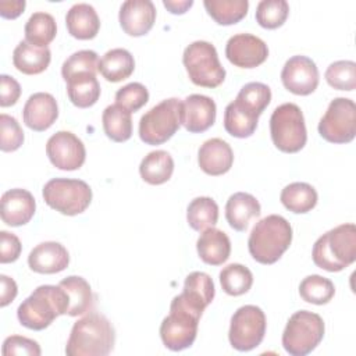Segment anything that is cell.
<instances>
[{
	"label": "cell",
	"mask_w": 356,
	"mask_h": 356,
	"mask_svg": "<svg viewBox=\"0 0 356 356\" xmlns=\"http://www.w3.org/2000/svg\"><path fill=\"white\" fill-rule=\"evenodd\" d=\"M115 343V331L106 316L89 312L74 323L65 345L67 356H106Z\"/></svg>",
	"instance_id": "1"
},
{
	"label": "cell",
	"mask_w": 356,
	"mask_h": 356,
	"mask_svg": "<svg viewBox=\"0 0 356 356\" xmlns=\"http://www.w3.org/2000/svg\"><path fill=\"white\" fill-rule=\"evenodd\" d=\"M292 242V227L286 218L270 214L252 228L248 239L250 256L260 264H274Z\"/></svg>",
	"instance_id": "2"
},
{
	"label": "cell",
	"mask_w": 356,
	"mask_h": 356,
	"mask_svg": "<svg viewBox=\"0 0 356 356\" xmlns=\"http://www.w3.org/2000/svg\"><path fill=\"white\" fill-rule=\"evenodd\" d=\"M313 263L330 273H338L356 260V227L341 224L323 234L313 245Z\"/></svg>",
	"instance_id": "3"
},
{
	"label": "cell",
	"mask_w": 356,
	"mask_h": 356,
	"mask_svg": "<svg viewBox=\"0 0 356 356\" xmlns=\"http://www.w3.org/2000/svg\"><path fill=\"white\" fill-rule=\"evenodd\" d=\"M68 305V296L60 285H40L18 306L17 317L24 327L42 331L58 316L67 314Z\"/></svg>",
	"instance_id": "4"
},
{
	"label": "cell",
	"mask_w": 356,
	"mask_h": 356,
	"mask_svg": "<svg viewBox=\"0 0 356 356\" xmlns=\"http://www.w3.org/2000/svg\"><path fill=\"white\" fill-rule=\"evenodd\" d=\"M324 331L320 314L309 310L295 312L284 328L282 346L291 356H306L320 345Z\"/></svg>",
	"instance_id": "5"
},
{
	"label": "cell",
	"mask_w": 356,
	"mask_h": 356,
	"mask_svg": "<svg viewBox=\"0 0 356 356\" xmlns=\"http://www.w3.org/2000/svg\"><path fill=\"white\" fill-rule=\"evenodd\" d=\"M270 134L274 146L284 153H298L307 142L305 117L295 103H284L270 117Z\"/></svg>",
	"instance_id": "6"
},
{
	"label": "cell",
	"mask_w": 356,
	"mask_h": 356,
	"mask_svg": "<svg viewBox=\"0 0 356 356\" xmlns=\"http://www.w3.org/2000/svg\"><path fill=\"white\" fill-rule=\"evenodd\" d=\"M182 124V102L170 97L149 111L139 121V138L146 145L157 146L174 136Z\"/></svg>",
	"instance_id": "7"
},
{
	"label": "cell",
	"mask_w": 356,
	"mask_h": 356,
	"mask_svg": "<svg viewBox=\"0 0 356 356\" xmlns=\"http://www.w3.org/2000/svg\"><path fill=\"white\" fill-rule=\"evenodd\" d=\"M184 67L192 83L203 88H217L225 79V70L220 63L216 47L206 40H195L185 47Z\"/></svg>",
	"instance_id": "8"
},
{
	"label": "cell",
	"mask_w": 356,
	"mask_h": 356,
	"mask_svg": "<svg viewBox=\"0 0 356 356\" xmlns=\"http://www.w3.org/2000/svg\"><path fill=\"white\" fill-rule=\"evenodd\" d=\"M42 195L49 207L64 216L81 214L92 202V189L82 179L53 178L44 184Z\"/></svg>",
	"instance_id": "9"
},
{
	"label": "cell",
	"mask_w": 356,
	"mask_h": 356,
	"mask_svg": "<svg viewBox=\"0 0 356 356\" xmlns=\"http://www.w3.org/2000/svg\"><path fill=\"white\" fill-rule=\"evenodd\" d=\"M266 327V314L259 306H241L231 317L228 331L231 346L239 352H249L257 348L264 338Z\"/></svg>",
	"instance_id": "10"
},
{
	"label": "cell",
	"mask_w": 356,
	"mask_h": 356,
	"mask_svg": "<svg viewBox=\"0 0 356 356\" xmlns=\"http://www.w3.org/2000/svg\"><path fill=\"white\" fill-rule=\"evenodd\" d=\"M199 320L200 316L172 299L170 314L160 324V338L164 346L174 352L192 346L196 339Z\"/></svg>",
	"instance_id": "11"
},
{
	"label": "cell",
	"mask_w": 356,
	"mask_h": 356,
	"mask_svg": "<svg viewBox=\"0 0 356 356\" xmlns=\"http://www.w3.org/2000/svg\"><path fill=\"white\" fill-rule=\"evenodd\" d=\"M318 134L330 143H349L356 136V104L348 97H335L318 122Z\"/></svg>",
	"instance_id": "12"
},
{
	"label": "cell",
	"mask_w": 356,
	"mask_h": 356,
	"mask_svg": "<svg viewBox=\"0 0 356 356\" xmlns=\"http://www.w3.org/2000/svg\"><path fill=\"white\" fill-rule=\"evenodd\" d=\"M46 154L50 163L64 171H74L83 165L86 149L83 142L70 131H58L46 143Z\"/></svg>",
	"instance_id": "13"
},
{
	"label": "cell",
	"mask_w": 356,
	"mask_h": 356,
	"mask_svg": "<svg viewBox=\"0 0 356 356\" xmlns=\"http://www.w3.org/2000/svg\"><path fill=\"white\" fill-rule=\"evenodd\" d=\"M281 81L286 90L298 96L313 93L320 81L316 63L306 56H293L282 67Z\"/></svg>",
	"instance_id": "14"
},
{
	"label": "cell",
	"mask_w": 356,
	"mask_h": 356,
	"mask_svg": "<svg viewBox=\"0 0 356 356\" xmlns=\"http://www.w3.org/2000/svg\"><path fill=\"white\" fill-rule=\"evenodd\" d=\"M225 56L239 68H256L268 57V47L263 39L252 33H236L225 44Z\"/></svg>",
	"instance_id": "15"
},
{
	"label": "cell",
	"mask_w": 356,
	"mask_h": 356,
	"mask_svg": "<svg viewBox=\"0 0 356 356\" xmlns=\"http://www.w3.org/2000/svg\"><path fill=\"white\" fill-rule=\"evenodd\" d=\"M216 295L211 277L203 271L191 273L184 282V291L174 299L202 317L204 309L213 302Z\"/></svg>",
	"instance_id": "16"
},
{
	"label": "cell",
	"mask_w": 356,
	"mask_h": 356,
	"mask_svg": "<svg viewBox=\"0 0 356 356\" xmlns=\"http://www.w3.org/2000/svg\"><path fill=\"white\" fill-rule=\"evenodd\" d=\"M156 14V7L150 0H127L120 8L118 21L127 35L138 38L153 28Z\"/></svg>",
	"instance_id": "17"
},
{
	"label": "cell",
	"mask_w": 356,
	"mask_h": 356,
	"mask_svg": "<svg viewBox=\"0 0 356 356\" xmlns=\"http://www.w3.org/2000/svg\"><path fill=\"white\" fill-rule=\"evenodd\" d=\"M217 107L211 97L193 93L182 102V125L191 134H200L213 127Z\"/></svg>",
	"instance_id": "18"
},
{
	"label": "cell",
	"mask_w": 356,
	"mask_h": 356,
	"mask_svg": "<svg viewBox=\"0 0 356 356\" xmlns=\"http://www.w3.org/2000/svg\"><path fill=\"white\" fill-rule=\"evenodd\" d=\"M58 117V106L56 99L46 92H38L28 97L22 118L28 128L36 132L49 129Z\"/></svg>",
	"instance_id": "19"
},
{
	"label": "cell",
	"mask_w": 356,
	"mask_h": 356,
	"mask_svg": "<svg viewBox=\"0 0 356 356\" xmlns=\"http://www.w3.org/2000/svg\"><path fill=\"white\" fill-rule=\"evenodd\" d=\"M36 210V202L26 189L14 188L1 196V220L10 227H21L31 221Z\"/></svg>",
	"instance_id": "20"
},
{
	"label": "cell",
	"mask_w": 356,
	"mask_h": 356,
	"mask_svg": "<svg viewBox=\"0 0 356 356\" xmlns=\"http://www.w3.org/2000/svg\"><path fill=\"white\" fill-rule=\"evenodd\" d=\"M68 264V250L61 243L54 241L36 245L28 256L29 268L39 274H56L65 270Z\"/></svg>",
	"instance_id": "21"
},
{
	"label": "cell",
	"mask_w": 356,
	"mask_h": 356,
	"mask_svg": "<svg viewBox=\"0 0 356 356\" xmlns=\"http://www.w3.org/2000/svg\"><path fill=\"white\" fill-rule=\"evenodd\" d=\"M197 163L200 170L207 175H222L228 172L234 164V152L225 140L211 138L199 147Z\"/></svg>",
	"instance_id": "22"
},
{
	"label": "cell",
	"mask_w": 356,
	"mask_h": 356,
	"mask_svg": "<svg viewBox=\"0 0 356 356\" xmlns=\"http://www.w3.org/2000/svg\"><path fill=\"white\" fill-rule=\"evenodd\" d=\"M196 249L202 261L210 266H221L231 254V241L224 231L211 227L202 231Z\"/></svg>",
	"instance_id": "23"
},
{
	"label": "cell",
	"mask_w": 356,
	"mask_h": 356,
	"mask_svg": "<svg viewBox=\"0 0 356 356\" xmlns=\"http://www.w3.org/2000/svg\"><path fill=\"white\" fill-rule=\"evenodd\" d=\"M68 33L79 40L96 38L100 29V19L96 10L88 3L74 4L65 15Z\"/></svg>",
	"instance_id": "24"
},
{
	"label": "cell",
	"mask_w": 356,
	"mask_h": 356,
	"mask_svg": "<svg viewBox=\"0 0 356 356\" xmlns=\"http://www.w3.org/2000/svg\"><path fill=\"white\" fill-rule=\"evenodd\" d=\"M259 200L246 192H236L231 195L225 204V218L229 227L235 231H246L252 218L260 216Z\"/></svg>",
	"instance_id": "25"
},
{
	"label": "cell",
	"mask_w": 356,
	"mask_h": 356,
	"mask_svg": "<svg viewBox=\"0 0 356 356\" xmlns=\"http://www.w3.org/2000/svg\"><path fill=\"white\" fill-rule=\"evenodd\" d=\"M58 285L65 291L68 296V310L67 314L71 317L82 316L89 313L95 306V295L89 282L79 275H70L58 282Z\"/></svg>",
	"instance_id": "26"
},
{
	"label": "cell",
	"mask_w": 356,
	"mask_h": 356,
	"mask_svg": "<svg viewBox=\"0 0 356 356\" xmlns=\"http://www.w3.org/2000/svg\"><path fill=\"white\" fill-rule=\"evenodd\" d=\"M51 61L49 47H36L26 40H21L13 51L14 67L25 75H38L43 72Z\"/></svg>",
	"instance_id": "27"
},
{
	"label": "cell",
	"mask_w": 356,
	"mask_h": 356,
	"mask_svg": "<svg viewBox=\"0 0 356 356\" xmlns=\"http://www.w3.org/2000/svg\"><path fill=\"white\" fill-rule=\"evenodd\" d=\"M135 70L134 56L127 49H111L99 60V72L108 82H121Z\"/></svg>",
	"instance_id": "28"
},
{
	"label": "cell",
	"mask_w": 356,
	"mask_h": 356,
	"mask_svg": "<svg viewBox=\"0 0 356 356\" xmlns=\"http://www.w3.org/2000/svg\"><path fill=\"white\" fill-rule=\"evenodd\" d=\"M174 172V160L165 150H153L147 153L139 165L142 179L150 185L167 182Z\"/></svg>",
	"instance_id": "29"
},
{
	"label": "cell",
	"mask_w": 356,
	"mask_h": 356,
	"mask_svg": "<svg viewBox=\"0 0 356 356\" xmlns=\"http://www.w3.org/2000/svg\"><path fill=\"white\" fill-rule=\"evenodd\" d=\"M65 82L70 102L79 108L92 107L100 97V83L93 74H79Z\"/></svg>",
	"instance_id": "30"
},
{
	"label": "cell",
	"mask_w": 356,
	"mask_h": 356,
	"mask_svg": "<svg viewBox=\"0 0 356 356\" xmlns=\"http://www.w3.org/2000/svg\"><path fill=\"white\" fill-rule=\"evenodd\" d=\"M280 200L289 211L295 214H305L316 207L318 195L307 182H292L281 191Z\"/></svg>",
	"instance_id": "31"
},
{
	"label": "cell",
	"mask_w": 356,
	"mask_h": 356,
	"mask_svg": "<svg viewBox=\"0 0 356 356\" xmlns=\"http://www.w3.org/2000/svg\"><path fill=\"white\" fill-rule=\"evenodd\" d=\"M104 134L113 142H125L132 136V117L128 110L115 104H110L102 114Z\"/></svg>",
	"instance_id": "32"
},
{
	"label": "cell",
	"mask_w": 356,
	"mask_h": 356,
	"mask_svg": "<svg viewBox=\"0 0 356 356\" xmlns=\"http://www.w3.org/2000/svg\"><path fill=\"white\" fill-rule=\"evenodd\" d=\"M25 40L36 47H47L53 42L57 33L56 19L51 14L38 11L33 13L24 28Z\"/></svg>",
	"instance_id": "33"
},
{
	"label": "cell",
	"mask_w": 356,
	"mask_h": 356,
	"mask_svg": "<svg viewBox=\"0 0 356 356\" xmlns=\"http://www.w3.org/2000/svg\"><path fill=\"white\" fill-rule=\"evenodd\" d=\"M186 220L192 229L204 231L218 221V206L209 196H199L191 200L186 209Z\"/></svg>",
	"instance_id": "34"
},
{
	"label": "cell",
	"mask_w": 356,
	"mask_h": 356,
	"mask_svg": "<svg viewBox=\"0 0 356 356\" xmlns=\"http://www.w3.org/2000/svg\"><path fill=\"white\" fill-rule=\"evenodd\" d=\"M203 6L207 14L218 25H234L248 14V0H204Z\"/></svg>",
	"instance_id": "35"
},
{
	"label": "cell",
	"mask_w": 356,
	"mask_h": 356,
	"mask_svg": "<svg viewBox=\"0 0 356 356\" xmlns=\"http://www.w3.org/2000/svg\"><path fill=\"white\" fill-rule=\"evenodd\" d=\"M259 117L245 111L235 102H231L224 111V128L234 138H249L257 128Z\"/></svg>",
	"instance_id": "36"
},
{
	"label": "cell",
	"mask_w": 356,
	"mask_h": 356,
	"mask_svg": "<svg viewBox=\"0 0 356 356\" xmlns=\"http://www.w3.org/2000/svg\"><path fill=\"white\" fill-rule=\"evenodd\" d=\"M234 102L245 111L260 117L271 102V89L261 82H249L241 88Z\"/></svg>",
	"instance_id": "37"
},
{
	"label": "cell",
	"mask_w": 356,
	"mask_h": 356,
	"mask_svg": "<svg viewBox=\"0 0 356 356\" xmlns=\"http://www.w3.org/2000/svg\"><path fill=\"white\" fill-rule=\"evenodd\" d=\"M220 284L227 295L239 296L252 288L253 274L243 264L231 263L220 271Z\"/></svg>",
	"instance_id": "38"
},
{
	"label": "cell",
	"mask_w": 356,
	"mask_h": 356,
	"mask_svg": "<svg viewBox=\"0 0 356 356\" xmlns=\"http://www.w3.org/2000/svg\"><path fill=\"white\" fill-rule=\"evenodd\" d=\"M299 295L307 303L325 305L334 298L335 286L331 280L318 274H312L303 278L299 284Z\"/></svg>",
	"instance_id": "39"
},
{
	"label": "cell",
	"mask_w": 356,
	"mask_h": 356,
	"mask_svg": "<svg viewBox=\"0 0 356 356\" xmlns=\"http://www.w3.org/2000/svg\"><path fill=\"white\" fill-rule=\"evenodd\" d=\"M289 14L285 0H261L256 7V21L264 29H277L284 25Z\"/></svg>",
	"instance_id": "40"
},
{
	"label": "cell",
	"mask_w": 356,
	"mask_h": 356,
	"mask_svg": "<svg viewBox=\"0 0 356 356\" xmlns=\"http://www.w3.org/2000/svg\"><path fill=\"white\" fill-rule=\"evenodd\" d=\"M99 71V57L93 50H79L71 54L61 65V75L64 81L79 75V74H93Z\"/></svg>",
	"instance_id": "41"
},
{
	"label": "cell",
	"mask_w": 356,
	"mask_h": 356,
	"mask_svg": "<svg viewBox=\"0 0 356 356\" xmlns=\"http://www.w3.org/2000/svg\"><path fill=\"white\" fill-rule=\"evenodd\" d=\"M324 76L331 88L352 92L356 88V63L350 60L335 61L328 65Z\"/></svg>",
	"instance_id": "42"
},
{
	"label": "cell",
	"mask_w": 356,
	"mask_h": 356,
	"mask_svg": "<svg viewBox=\"0 0 356 356\" xmlns=\"http://www.w3.org/2000/svg\"><path fill=\"white\" fill-rule=\"evenodd\" d=\"M149 100V92L145 85L139 82H131L120 88L115 93V103L129 113H135L142 108Z\"/></svg>",
	"instance_id": "43"
},
{
	"label": "cell",
	"mask_w": 356,
	"mask_h": 356,
	"mask_svg": "<svg viewBox=\"0 0 356 356\" xmlns=\"http://www.w3.org/2000/svg\"><path fill=\"white\" fill-rule=\"evenodd\" d=\"M0 149L3 152H15L22 146L24 131L14 117L4 113L0 114Z\"/></svg>",
	"instance_id": "44"
},
{
	"label": "cell",
	"mask_w": 356,
	"mask_h": 356,
	"mask_svg": "<svg viewBox=\"0 0 356 356\" xmlns=\"http://www.w3.org/2000/svg\"><path fill=\"white\" fill-rule=\"evenodd\" d=\"M1 353L3 356H14V355L39 356L42 350L36 341L29 339L26 337H21V335H11L4 339Z\"/></svg>",
	"instance_id": "45"
},
{
	"label": "cell",
	"mask_w": 356,
	"mask_h": 356,
	"mask_svg": "<svg viewBox=\"0 0 356 356\" xmlns=\"http://www.w3.org/2000/svg\"><path fill=\"white\" fill-rule=\"evenodd\" d=\"M22 250V245L17 235L8 231H0V263L15 261Z\"/></svg>",
	"instance_id": "46"
},
{
	"label": "cell",
	"mask_w": 356,
	"mask_h": 356,
	"mask_svg": "<svg viewBox=\"0 0 356 356\" xmlns=\"http://www.w3.org/2000/svg\"><path fill=\"white\" fill-rule=\"evenodd\" d=\"M21 96V86L15 78L10 75H0V106H14Z\"/></svg>",
	"instance_id": "47"
},
{
	"label": "cell",
	"mask_w": 356,
	"mask_h": 356,
	"mask_svg": "<svg viewBox=\"0 0 356 356\" xmlns=\"http://www.w3.org/2000/svg\"><path fill=\"white\" fill-rule=\"evenodd\" d=\"M0 281H1V299H0V306L1 307H6L7 305H10L17 293H18V288H17V284L13 278L1 274L0 275Z\"/></svg>",
	"instance_id": "48"
},
{
	"label": "cell",
	"mask_w": 356,
	"mask_h": 356,
	"mask_svg": "<svg viewBox=\"0 0 356 356\" xmlns=\"http://www.w3.org/2000/svg\"><path fill=\"white\" fill-rule=\"evenodd\" d=\"M25 6H26L25 0H13V1L1 0L0 1V15L7 19H14L24 13Z\"/></svg>",
	"instance_id": "49"
},
{
	"label": "cell",
	"mask_w": 356,
	"mask_h": 356,
	"mask_svg": "<svg viewBox=\"0 0 356 356\" xmlns=\"http://www.w3.org/2000/svg\"><path fill=\"white\" fill-rule=\"evenodd\" d=\"M163 4L171 14H184L193 6V0H164Z\"/></svg>",
	"instance_id": "50"
}]
</instances>
